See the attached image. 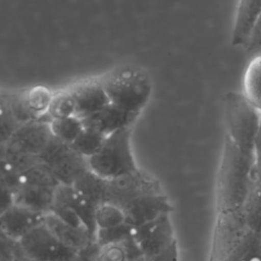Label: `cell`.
I'll list each match as a JSON object with an SVG mask.
<instances>
[{
    "label": "cell",
    "instance_id": "10",
    "mask_svg": "<svg viewBox=\"0 0 261 261\" xmlns=\"http://www.w3.org/2000/svg\"><path fill=\"white\" fill-rule=\"evenodd\" d=\"M18 243L22 254L35 261H53L62 247L44 221L24 234Z\"/></svg>",
    "mask_w": 261,
    "mask_h": 261
},
{
    "label": "cell",
    "instance_id": "4",
    "mask_svg": "<svg viewBox=\"0 0 261 261\" xmlns=\"http://www.w3.org/2000/svg\"><path fill=\"white\" fill-rule=\"evenodd\" d=\"M130 134V127H124L108 135L100 150L88 159L90 169L105 179L137 170Z\"/></svg>",
    "mask_w": 261,
    "mask_h": 261
},
{
    "label": "cell",
    "instance_id": "32",
    "mask_svg": "<svg viewBox=\"0 0 261 261\" xmlns=\"http://www.w3.org/2000/svg\"><path fill=\"white\" fill-rule=\"evenodd\" d=\"M98 261H128L122 244H111L100 247Z\"/></svg>",
    "mask_w": 261,
    "mask_h": 261
},
{
    "label": "cell",
    "instance_id": "37",
    "mask_svg": "<svg viewBox=\"0 0 261 261\" xmlns=\"http://www.w3.org/2000/svg\"><path fill=\"white\" fill-rule=\"evenodd\" d=\"M14 261H35V260H33V259H31V258L24 256V255L22 254V251H21V252L17 255V257L15 258Z\"/></svg>",
    "mask_w": 261,
    "mask_h": 261
},
{
    "label": "cell",
    "instance_id": "23",
    "mask_svg": "<svg viewBox=\"0 0 261 261\" xmlns=\"http://www.w3.org/2000/svg\"><path fill=\"white\" fill-rule=\"evenodd\" d=\"M50 128L55 138L71 145L84 130L85 125L82 118L71 115L50 119Z\"/></svg>",
    "mask_w": 261,
    "mask_h": 261
},
{
    "label": "cell",
    "instance_id": "6",
    "mask_svg": "<svg viewBox=\"0 0 261 261\" xmlns=\"http://www.w3.org/2000/svg\"><path fill=\"white\" fill-rule=\"evenodd\" d=\"M248 230L241 210L219 212L210 261H226Z\"/></svg>",
    "mask_w": 261,
    "mask_h": 261
},
{
    "label": "cell",
    "instance_id": "9",
    "mask_svg": "<svg viewBox=\"0 0 261 261\" xmlns=\"http://www.w3.org/2000/svg\"><path fill=\"white\" fill-rule=\"evenodd\" d=\"M123 210L125 221L133 227H138L162 215L170 214L173 207L168 198L161 192L143 195L128 203Z\"/></svg>",
    "mask_w": 261,
    "mask_h": 261
},
{
    "label": "cell",
    "instance_id": "13",
    "mask_svg": "<svg viewBox=\"0 0 261 261\" xmlns=\"http://www.w3.org/2000/svg\"><path fill=\"white\" fill-rule=\"evenodd\" d=\"M138 116L109 103L99 111L82 118V120L85 127L94 129L107 137L121 128L132 127L133 122Z\"/></svg>",
    "mask_w": 261,
    "mask_h": 261
},
{
    "label": "cell",
    "instance_id": "3",
    "mask_svg": "<svg viewBox=\"0 0 261 261\" xmlns=\"http://www.w3.org/2000/svg\"><path fill=\"white\" fill-rule=\"evenodd\" d=\"M227 138L245 154L254 157L261 111L243 93L228 92L224 97Z\"/></svg>",
    "mask_w": 261,
    "mask_h": 261
},
{
    "label": "cell",
    "instance_id": "5",
    "mask_svg": "<svg viewBox=\"0 0 261 261\" xmlns=\"http://www.w3.org/2000/svg\"><path fill=\"white\" fill-rule=\"evenodd\" d=\"M163 192L159 181L151 174L138 168L132 172L107 179L106 201L122 209L133 200L151 193Z\"/></svg>",
    "mask_w": 261,
    "mask_h": 261
},
{
    "label": "cell",
    "instance_id": "30",
    "mask_svg": "<svg viewBox=\"0 0 261 261\" xmlns=\"http://www.w3.org/2000/svg\"><path fill=\"white\" fill-rule=\"evenodd\" d=\"M53 96L54 93H52L50 89L43 86H36L27 89L29 104L37 118L47 115Z\"/></svg>",
    "mask_w": 261,
    "mask_h": 261
},
{
    "label": "cell",
    "instance_id": "7",
    "mask_svg": "<svg viewBox=\"0 0 261 261\" xmlns=\"http://www.w3.org/2000/svg\"><path fill=\"white\" fill-rule=\"evenodd\" d=\"M133 237L144 256L162 252L175 242L170 214L162 215L153 221L134 227Z\"/></svg>",
    "mask_w": 261,
    "mask_h": 261
},
{
    "label": "cell",
    "instance_id": "1",
    "mask_svg": "<svg viewBox=\"0 0 261 261\" xmlns=\"http://www.w3.org/2000/svg\"><path fill=\"white\" fill-rule=\"evenodd\" d=\"M254 157L243 153L227 137L219 171V212L240 211L255 182Z\"/></svg>",
    "mask_w": 261,
    "mask_h": 261
},
{
    "label": "cell",
    "instance_id": "29",
    "mask_svg": "<svg viewBox=\"0 0 261 261\" xmlns=\"http://www.w3.org/2000/svg\"><path fill=\"white\" fill-rule=\"evenodd\" d=\"M134 234V227L126 221L112 227L97 229L95 241L102 247L111 244H121Z\"/></svg>",
    "mask_w": 261,
    "mask_h": 261
},
{
    "label": "cell",
    "instance_id": "15",
    "mask_svg": "<svg viewBox=\"0 0 261 261\" xmlns=\"http://www.w3.org/2000/svg\"><path fill=\"white\" fill-rule=\"evenodd\" d=\"M44 222L64 246L80 250L90 242L95 241L86 228L74 227L51 212L45 215Z\"/></svg>",
    "mask_w": 261,
    "mask_h": 261
},
{
    "label": "cell",
    "instance_id": "18",
    "mask_svg": "<svg viewBox=\"0 0 261 261\" xmlns=\"http://www.w3.org/2000/svg\"><path fill=\"white\" fill-rule=\"evenodd\" d=\"M73 190L87 202L95 207L106 201L107 179L98 175L90 168L72 185Z\"/></svg>",
    "mask_w": 261,
    "mask_h": 261
},
{
    "label": "cell",
    "instance_id": "12",
    "mask_svg": "<svg viewBox=\"0 0 261 261\" xmlns=\"http://www.w3.org/2000/svg\"><path fill=\"white\" fill-rule=\"evenodd\" d=\"M44 218L45 215L41 213L16 204H12L10 207L1 212V233L15 241H19L31 229L42 223Z\"/></svg>",
    "mask_w": 261,
    "mask_h": 261
},
{
    "label": "cell",
    "instance_id": "16",
    "mask_svg": "<svg viewBox=\"0 0 261 261\" xmlns=\"http://www.w3.org/2000/svg\"><path fill=\"white\" fill-rule=\"evenodd\" d=\"M0 111L7 113L19 125L39 119L33 112L27 97V89L2 91L0 95Z\"/></svg>",
    "mask_w": 261,
    "mask_h": 261
},
{
    "label": "cell",
    "instance_id": "26",
    "mask_svg": "<svg viewBox=\"0 0 261 261\" xmlns=\"http://www.w3.org/2000/svg\"><path fill=\"white\" fill-rule=\"evenodd\" d=\"M23 184L40 187L57 188L60 184L52 169L41 160L22 172Z\"/></svg>",
    "mask_w": 261,
    "mask_h": 261
},
{
    "label": "cell",
    "instance_id": "2",
    "mask_svg": "<svg viewBox=\"0 0 261 261\" xmlns=\"http://www.w3.org/2000/svg\"><path fill=\"white\" fill-rule=\"evenodd\" d=\"M110 103L139 115L152 93L149 74L136 65H119L100 77Z\"/></svg>",
    "mask_w": 261,
    "mask_h": 261
},
{
    "label": "cell",
    "instance_id": "24",
    "mask_svg": "<svg viewBox=\"0 0 261 261\" xmlns=\"http://www.w3.org/2000/svg\"><path fill=\"white\" fill-rule=\"evenodd\" d=\"M105 139L106 136L94 129L85 127L70 146L75 152L89 159L100 150Z\"/></svg>",
    "mask_w": 261,
    "mask_h": 261
},
{
    "label": "cell",
    "instance_id": "21",
    "mask_svg": "<svg viewBox=\"0 0 261 261\" xmlns=\"http://www.w3.org/2000/svg\"><path fill=\"white\" fill-rule=\"evenodd\" d=\"M226 261H261V232L248 230Z\"/></svg>",
    "mask_w": 261,
    "mask_h": 261
},
{
    "label": "cell",
    "instance_id": "35",
    "mask_svg": "<svg viewBox=\"0 0 261 261\" xmlns=\"http://www.w3.org/2000/svg\"><path fill=\"white\" fill-rule=\"evenodd\" d=\"M254 175L256 181L261 182V120L254 145Z\"/></svg>",
    "mask_w": 261,
    "mask_h": 261
},
{
    "label": "cell",
    "instance_id": "36",
    "mask_svg": "<svg viewBox=\"0 0 261 261\" xmlns=\"http://www.w3.org/2000/svg\"><path fill=\"white\" fill-rule=\"evenodd\" d=\"M79 250L62 245L59 253L53 261H76Z\"/></svg>",
    "mask_w": 261,
    "mask_h": 261
},
{
    "label": "cell",
    "instance_id": "14",
    "mask_svg": "<svg viewBox=\"0 0 261 261\" xmlns=\"http://www.w3.org/2000/svg\"><path fill=\"white\" fill-rule=\"evenodd\" d=\"M55 189L56 188L22 184L13 193V203L46 215L51 212Z\"/></svg>",
    "mask_w": 261,
    "mask_h": 261
},
{
    "label": "cell",
    "instance_id": "11",
    "mask_svg": "<svg viewBox=\"0 0 261 261\" xmlns=\"http://www.w3.org/2000/svg\"><path fill=\"white\" fill-rule=\"evenodd\" d=\"M75 102V115L84 118L110 103L100 77L79 82L68 88Z\"/></svg>",
    "mask_w": 261,
    "mask_h": 261
},
{
    "label": "cell",
    "instance_id": "20",
    "mask_svg": "<svg viewBox=\"0 0 261 261\" xmlns=\"http://www.w3.org/2000/svg\"><path fill=\"white\" fill-rule=\"evenodd\" d=\"M242 93L261 111V54L248 63L243 77Z\"/></svg>",
    "mask_w": 261,
    "mask_h": 261
},
{
    "label": "cell",
    "instance_id": "8",
    "mask_svg": "<svg viewBox=\"0 0 261 261\" xmlns=\"http://www.w3.org/2000/svg\"><path fill=\"white\" fill-rule=\"evenodd\" d=\"M52 137L50 117L45 115L20 125L12 137L3 144L15 150L39 156Z\"/></svg>",
    "mask_w": 261,
    "mask_h": 261
},
{
    "label": "cell",
    "instance_id": "31",
    "mask_svg": "<svg viewBox=\"0 0 261 261\" xmlns=\"http://www.w3.org/2000/svg\"><path fill=\"white\" fill-rule=\"evenodd\" d=\"M70 150H71V146L69 144H66L65 142L53 136L50 142L47 144V146L39 155V158L43 163L51 167L57 161L63 158Z\"/></svg>",
    "mask_w": 261,
    "mask_h": 261
},
{
    "label": "cell",
    "instance_id": "28",
    "mask_svg": "<svg viewBox=\"0 0 261 261\" xmlns=\"http://www.w3.org/2000/svg\"><path fill=\"white\" fill-rule=\"evenodd\" d=\"M47 115L50 119L75 115V102L69 89L54 93Z\"/></svg>",
    "mask_w": 261,
    "mask_h": 261
},
{
    "label": "cell",
    "instance_id": "17",
    "mask_svg": "<svg viewBox=\"0 0 261 261\" xmlns=\"http://www.w3.org/2000/svg\"><path fill=\"white\" fill-rule=\"evenodd\" d=\"M261 0H240L231 37L233 45L247 41L257 20Z\"/></svg>",
    "mask_w": 261,
    "mask_h": 261
},
{
    "label": "cell",
    "instance_id": "34",
    "mask_svg": "<svg viewBox=\"0 0 261 261\" xmlns=\"http://www.w3.org/2000/svg\"><path fill=\"white\" fill-rule=\"evenodd\" d=\"M99 250L100 246L96 241H92L87 246L79 250L76 261H98Z\"/></svg>",
    "mask_w": 261,
    "mask_h": 261
},
{
    "label": "cell",
    "instance_id": "33",
    "mask_svg": "<svg viewBox=\"0 0 261 261\" xmlns=\"http://www.w3.org/2000/svg\"><path fill=\"white\" fill-rule=\"evenodd\" d=\"M178 260V249L176 242L171 244L168 248L160 253L151 256H142L141 258L134 261H177Z\"/></svg>",
    "mask_w": 261,
    "mask_h": 261
},
{
    "label": "cell",
    "instance_id": "19",
    "mask_svg": "<svg viewBox=\"0 0 261 261\" xmlns=\"http://www.w3.org/2000/svg\"><path fill=\"white\" fill-rule=\"evenodd\" d=\"M60 185L71 186L89 167L88 158L71 150L50 167Z\"/></svg>",
    "mask_w": 261,
    "mask_h": 261
},
{
    "label": "cell",
    "instance_id": "22",
    "mask_svg": "<svg viewBox=\"0 0 261 261\" xmlns=\"http://www.w3.org/2000/svg\"><path fill=\"white\" fill-rule=\"evenodd\" d=\"M241 213L249 230L261 232V182L255 180Z\"/></svg>",
    "mask_w": 261,
    "mask_h": 261
},
{
    "label": "cell",
    "instance_id": "27",
    "mask_svg": "<svg viewBox=\"0 0 261 261\" xmlns=\"http://www.w3.org/2000/svg\"><path fill=\"white\" fill-rule=\"evenodd\" d=\"M95 221L97 229L108 228L125 222L124 210L110 202H103L96 208Z\"/></svg>",
    "mask_w": 261,
    "mask_h": 261
},
{
    "label": "cell",
    "instance_id": "25",
    "mask_svg": "<svg viewBox=\"0 0 261 261\" xmlns=\"http://www.w3.org/2000/svg\"><path fill=\"white\" fill-rule=\"evenodd\" d=\"M0 158L1 163L13 168L21 174L31 166L40 161L39 156L15 150L4 144H1Z\"/></svg>",
    "mask_w": 261,
    "mask_h": 261
}]
</instances>
